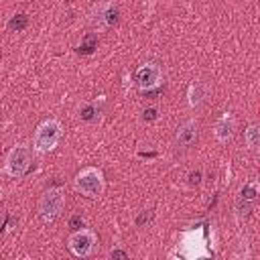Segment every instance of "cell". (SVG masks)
Instances as JSON below:
<instances>
[{"label":"cell","mask_w":260,"mask_h":260,"mask_svg":"<svg viewBox=\"0 0 260 260\" xmlns=\"http://www.w3.org/2000/svg\"><path fill=\"white\" fill-rule=\"evenodd\" d=\"M30 162H32V148L26 144H14L4 158L2 171L10 179H22L28 173Z\"/></svg>","instance_id":"4"},{"label":"cell","mask_w":260,"mask_h":260,"mask_svg":"<svg viewBox=\"0 0 260 260\" xmlns=\"http://www.w3.org/2000/svg\"><path fill=\"white\" fill-rule=\"evenodd\" d=\"M213 138L219 142V144H228L232 138H234V134H236V130H238V120H236V116L232 114V112H223L215 122H213Z\"/></svg>","instance_id":"9"},{"label":"cell","mask_w":260,"mask_h":260,"mask_svg":"<svg viewBox=\"0 0 260 260\" xmlns=\"http://www.w3.org/2000/svg\"><path fill=\"white\" fill-rule=\"evenodd\" d=\"M26 24H28L26 14H16V16L10 20V28H12V30H22Z\"/></svg>","instance_id":"13"},{"label":"cell","mask_w":260,"mask_h":260,"mask_svg":"<svg viewBox=\"0 0 260 260\" xmlns=\"http://www.w3.org/2000/svg\"><path fill=\"white\" fill-rule=\"evenodd\" d=\"M179 256L183 258H207L211 256V250L207 248L205 242V232L203 228H193V230H185L181 234V242H179Z\"/></svg>","instance_id":"5"},{"label":"cell","mask_w":260,"mask_h":260,"mask_svg":"<svg viewBox=\"0 0 260 260\" xmlns=\"http://www.w3.org/2000/svg\"><path fill=\"white\" fill-rule=\"evenodd\" d=\"M67 248L75 258H87L98 248V234L89 228H77L67 236Z\"/></svg>","instance_id":"6"},{"label":"cell","mask_w":260,"mask_h":260,"mask_svg":"<svg viewBox=\"0 0 260 260\" xmlns=\"http://www.w3.org/2000/svg\"><path fill=\"white\" fill-rule=\"evenodd\" d=\"M73 189L87 197V199H98L104 195L106 191V177H104V171L100 167H83L81 171L75 173L73 177Z\"/></svg>","instance_id":"2"},{"label":"cell","mask_w":260,"mask_h":260,"mask_svg":"<svg viewBox=\"0 0 260 260\" xmlns=\"http://www.w3.org/2000/svg\"><path fill=\"white\" fill-rule=\"evenodd\" d=\"M134 81H136V87L140 91H150V89L158 87L160 81H162V69H160V65L158 63H152V61L140 65L136 69Z\"/></svg>","instance_id":"7"},{"label":"cell","mask_w":260,"mask_h":260,"mask_svg":"<svg viewBox=\"0 0 260 260\" xmlns=\"http://www.w3.org/2000/svg\"><path fill=\"white\" fill-rule=\"evenodd\" d=\"M256 197H258V181H256V179H250V181L242 187V191H240L238 209H240V207H246V211H250L252 205H254V201H256Z\"/></svg>","instance_id":"11"},{"label":"cell","mask_w":260,"mask_h":260,"mask_svg":"<svg viewBox=\"0 0 260 260\" xmlns=\"http://www.w3.org/2000/svg\"><path fill=\"white\" fill-rule=\"evenodd\" d=\"M2 197H4V187L0 185V201H2Z\"/></svg>","instance_id":"15"},{"label":"cell","mask_w":260,"mask_h":260,"mask_svg":"<svg viewBox=\"0 0 260 260\" xmlns=\"http://www.w3.org/2000/svg\"><path fill=\"white\" fill-rule=\"evenodd\" d=\"M110 256L112 258H128V252H124V250H112Z\"/></svg>","instance_id":"14"},{"label":"cell","mask_w":260,"mask_h":260,"mask_svg":"<svg viewBox=\"0 0 260 260\" xmlns=\"http://www.w3.org/2000/svg\"><path fill=\"white\" fill-rule=\"evenodd\" d=\"M207 93H209V87H207L205 81H201V79L191 81L189 87H187V104H189V108H193V110L201 108L205 104V100H207Z\"/></svg>","instance_id":"10"},{"label":"cell","mask_w":260,"mask_h":260,"mask_svg":"<svg viewBox=\"0 0 260 260\" xmlns=\"http://www.w3.org/2000/svg\"><path fill=\"white\" fill-rule=\"evenodd\" d=\"M65 207V189L63 187H49L41 193L39 203H37V217L41 223L49 225L59 219Z\"/></svg>","instance_id":"3"},{"label":"cell","mask_w":260,"mask_h":260,"mask_svg":"<svg viewBox=\"0 0 260 260\" xmlns=\"http://www.w3.org/2000/svg\"><path fill=\"white\" fill-rule=\"evenodd\" d=\"M244 142L252 152H258V148H260V126L256 122L248 124V128L244 130Z\"/></svg>","instance_id":"12"},{"label":"cell","mask_w":260,"mask_h":260,"mask_svg":"<svg viewBox=\"0 0 260 260\" xmlns=\"http://www.w3.org/2000/svg\"><path fill=\"white\" fill-rule=\"evenodd\" d=\"M197 138H199V122L195 118H189L177 126L175 136H173V144L177 148H189L197 142Z\"/></svg>","instance_id":"8"},{"label":"cell","mask_w":260,"mask_h":260,"mask_svg":"<svg viewBox=\"0 0 260 260\" xmlns=\"http://www.w3.org/2000/svg\"><path fill=\"white\" fill-rule=\"evenodd\" d=\"M63 138V126L57 118L43 120L32 134V152L37 154H49L53 152Z\"/></svg>","instance_id":"1"}]
</instances>
